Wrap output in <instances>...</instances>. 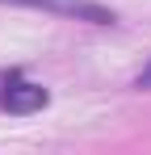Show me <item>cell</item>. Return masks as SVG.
I'll list each match as a JSON object with an SVG mask.
<instances>
[{
  "instance_id": "7a4b0ae2",
  "label": "cell",
  "mask_w": 151,
  "mask_h": 155,
  "mask_svg": "<svg viewBox=\"0 0 151 155\" xmlns=\"http://www.w3.org/2000/svg\"><path fill=\"white\" fill-rule=\"evenodd\" d=\"M46 101H50L46 88H42V84H29V80H8L4 92H0V105H4L8 113H38Z\"/></svg>"
},
{
  "instance_id": "3957f363",
  "label": "cell",
  "mask_w": 151,
  "mask_h": 155,
  "mask_svg": "<svg viewBox=\"0 0 151 155\" xmlns=\"http://www.w3.org/2000/svg\"><path fill=\"white\" fill-rule=\"evenodd\" d=\"M134 88H151V63H147V67H143V76L134 80Z\"/></svg>"
},
{
  "instance_id": "6da1fadb",
  "label": "cell",
  "mask_w": 151,
  "mask_h": 155,
  "mask_svg": "<svg viewBox=\"0 0 151 155\" xmlns=\"http://www.w3.org/2000/svg\"><path fill=\"white\" fill-rule=\"evenodd\" d=\"M8 4L46 8V13H63V17L92 21V25H113V8H105V4H92V0H8Z\"/></svg>"
}]
</instances>
